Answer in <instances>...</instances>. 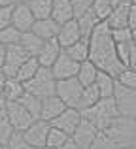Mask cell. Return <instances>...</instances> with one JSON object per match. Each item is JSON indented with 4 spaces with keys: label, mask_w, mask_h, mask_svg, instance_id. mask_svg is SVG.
Listing matches in <instances>:
<instances>
[{
    "label": "cell",
    "mask_w": 136,
    "mask_h": 149,
    "mask_svg": "<svg viewBox=\"0 0 136 149\" xmlns=\"http://www.w3.org/2000/svg\"><path fill=\"white\" fill-rule=\"evenodd\" d=\"M66 108L68 106L64 104L63 98H59L57 95L47 96V98H42V115H40V119H45V121L51 123V121L57 119Z\"/></svg>",
    "instance_id": "cell-17"
},
{
    "label": "cell",
    "mask_w": 136,
    "mask_h": 149,
    "mask_svg": "<svg viewBox=\"0 0 136 149\" xmlns=\"http://www.w3.org/2000/svg\"><path fill=\"white\" fill-rule=\"evenodd\" d=\"M93 2H95V0H72V8H74V15H76V19L87 13V11L93 8Z\"/></svg>",
    "instance_id": "cell-37"
},
{
    "label": "cell",
    "mask_w": 136,
    "mask_h": 149,
    "mask_svg": "<svg viewBox=\"0 0 136 149\" xmlns=\"http://www.w3.org/2000/svg\"><path fill=\"white\" fill-rule=\"evenodd\" d=\"M81 38H83V34H81V29L77 25V19H72V21L61 25V32L57 36V40L63 45V49H66L70 45H74L76 42H80Z\"/></svg>",
    "instance_id": "cell-16"
},
{
    "label": "cell",
    "mask_w": 136,
    "mask_h": 149,
    "mask_svg": "<svg viewBox=\"0 0 136 149\" xmlns=\"http://www.w3.org/2000/svg\"><path fill=\"white\" fill-rule=\"evenodd\" d=\"M98 132H100V130L91 123V121L81 119L80 127H77L76 132L72 134V140H74V142H76L81 149H91L93 142H95V138L98 136Z\"/></svg>",
    "instance_id": "cell-13"
},
{
    "label": "cell",
    "mask_w": 136,
    "mask_h": 149,
    "mask_svg": "<svg viewBox=\"0 0 136 149\" xmlns=\"http://www.w3.org/2000/svg\"><path fill=\"white\" fill-rule=\"evenodd\" d=\"M25 93H27V89H25V83H23V81H19L17 77H8L2 96L8 102H17V100L23 98V95H25Z\"/></svg>",
    "instance_id": "cell-21"
},
{
    "label": "cell",
    "mask_w": 136,
    "mask_h": 149,
    "mask_svg": "<svg viewBox=\"0 0 136 149\" xmlns=\"http://www.w3.org/2000/svg\"><path fill=\"white\" fill-rule=\"evenodd\" d=\"M6 79H8V77L4 76V72H0V96L4 95V87H6Z\"/></svg>",
    "instance_id": "cell-45"
},
{
    "label": "cell",
    "mask_w": 136,
    "mask_h": 149,
    "mask_svg": "<svg viewBox=\"0 0 136 149\" xmlns=\"http://www.w3.org/2000/svg\"><path fill=\"white\" fill-rule=\"evenodd\" d=\"M2 119H8V100L0 96V121Z\"/></svg>",
    "instance_id": "cell-41"
},
{
    "label": "cell",
    "mask_w": 136,
    "mask_h": 149,
    "mask_svg": "<svg viewBox=\"0 0 136 149\" xmlns=\"http://www.w3.org/2000/svg\"><path fill=\"white\" fill-rule=\"evenodd\" d=\"M25 89L27 93L36 95L40 98H47V96L57 95V77L53 76V70L42 66L36 76L25 83Z\"/></svg>",
    "instance_id": "cell-4"
},
{
    "label": "cell",
    "mask_w": 136,
    "mask_h": 149,
    "mask_svg": "<svg viewBox=\"0 0 136 149\" xmlns=\"http://www.w3.org/2000/svg\"><path fill=\"white\" fill-rule=\"evenodd\" d=\"M15 134V128L11 127V123L8 119H2L0 121V143H10L11 136Z\"/></svg>",
    "instance_id": "cell-35"
},
{
    "label": "cell",
    "mask_w": 136,
    "mask_h": 149,
    "mask_svg": "<svg viewBox=\"0 0 136 149\" xmlns=\"http://www.w3.org/2000/svg\"><path fill=\"white\" fill-rule=\"evenodd\" d=\"M115 102L119 108V115L136 119V89H129L117 83L115 85Z\"/></svg>",
    "instance_id": "cell-8"
},
{
    "label": "cell",
    "mask_w": 136,
    "mask_h": 149,
    "mask_svg": "<svg viewBox=\"0 0 136 149\" xmlns=\"http://www.w3.org/2000/svg\"><path fill=\"white\" fill-rule=\"evenodd\" d=\"M49 128H51V123L45 119H36L25 132H21L25 142L29 143L32 149H42L47 146V134Z\"/></svg>",
    "instance_id": "cell-6"
},
{
    "label": "cell",
    "mask_w": 136,
    "mask_h": 149,
    "mask_svg": "<svg viewBox=\"0 0 136 149\" xmlns=\"http://www.w3.org/2000/svg\"><path fill=\"white\" fill-rule=\"evenodd\" d=\"M129 11H130V0H123L119 6H115L114 11L110 13V17L106 19L110 29L112 30L129 29Z\"/></svg>",
    "instance_id": "cell-15"
},
{
    "label": "cell",
    "mask_w": 136,
    "mask_h": 149,
    "mask_svg": "<svg viewBox=\"0 0 136 149\" xmlns=\"http://www.w3.org/2000/svg\"><path fill=\"white\" fill-rule=\"evenodd\" d=\"M40 68H42V64H40V61H38V57H29L25 62H23V66L19 68L17 79L23 81V83H27V81H30L34 76H36Z\"/></svg>",
    "instance_id": "cell-25"
},
{
    "label": "cell",
    "mask_w": 136,
    "mask_h": 149,
    "mask_svg": "<svg viewBox=\"0 0 136 149\" xmlns=\"http://www.w3.org/2000/svg\"><path fill=\"white\" fill-rule=\"evenodd\" d=\"M104 132H106L108 136H112L119 147L136 146V119L119 115L117 119L112 121L110 127Z\"/></svg>",
    "instance_id": "cell-3"
},
{
    "label": "cell",
    "mask_w": 136,
    "mask_h": 149,
    "mask_svg": "<svg viewBox=\"0 0 136 149\" xmlns=\"http://www.w3.org/2000/svg\"><path fill=\"white\" fill-rule=\"evenodd\" d=\"M0 72H2V68H0Z\"/></svg>",
    "instance_id": "cell-54"
},
{
    "label": "cell",
    "mask_w": 136,
    "mask_h": 149,
    "mask_svg": "<svg viewBox=\"0 0 136 149\" xmlns=\"http://www.w3.org/2000/svg\"><path fill=\"white\" fill-rule=\"evenodd\" d=\"M6 55H8V45L0 44V68L6 64Z\"/></svg>",
    "instance_id": "cell-43"
},
{
    "label": "cell",
    "mask_w": 136,
    "mask_h": 149,
    "mask_svg": "<svg viewBox=\"0 0 136 149\" xmlns=\"http://www.w3.org/2000/svg\"><path fill=\"white\" fill-rule=\"evenodd\" d=\"M51 17L55 19L59 25H64V23L76 19V15H74V8H72V0H53Z\"/></svg>",
    "instance_id": "cell-19"
},
{
    "label": "cell",
    "mask_w": 136,
    "mask_h": 149,
    "mask_svg": "<svg viewBox=\"0 0 136 149\" xmlns=\"http://www.w3.org/2000/svg\"><path fill=\"white\" fill-rule=\"evenodd\" d=\"M117 83H121L123 87H129V89H136V70L130 68H123V72L119 74L117 77Z\"/></svg>",
    "instance_id": "cell-34"
},
{
    "label": "cell",
    "mask_w": 136,
    "mask_h": 149,
    "mask_svg": "<svg viewBox=\"0 0 136 149\" xmlns=\"http://www.w3.org/2000/svg\"><path fill=\"white\" fill-rule=\"evenodd\" d=\"M133 42H115V47H117V55L121 58V62L127 66L129 62V57H130V51H133Z\"/></svg>",
    "instance_id": "cell-36"
},
{
    "label": "cell",
    "mask_w": 136,
    "mask_h": 149,
    "mask_svg": "<svg viewBox=\"0 0 136 149\" xmlns=\"http://www.w3.org/2000/svg\"><path fill=\"white\" fill-rule=\"evenodd\" d=\"M100 70L98 66L95 64L93 61H83L80 64V72H77V79L83 87H89V85H95L96 83V77H98Z\"/></svg>",
    "instance_id": "cell-20"
},
{
    "label": "cell",
    "mask_w": 136,
    "mask_h": 149,
    "mask_svg": "<svg viewBox=\"0 0 136 149\" xmlns=\"http://www.w3.org/2000/svg\"><path fill=\"white\" fill-rule=\"evenodd\" d=\"M0 149H8V146L6 143H0Z\"/></svg>",
    "instance_id": "cell-50"
},
{
    "label": "cell",
    "mask_w": 136,
    "mask_h": 149,
    "mask_svg": "<svg viewBox=\"0 0 136 149\" xmlns=\"http://www.w3.org/2000/svg\"><path fill=\"white\" fill-rule=\"evenodd\" d=\"M63 149H81V147H80V146H77V143H76V142H74V140H72V138H70V140H68V142H66V143H64V146H63Z\"/></svg>",
    "instance_id": "cell-44"
},
{
    "label": "cell",
    "mask_w": 136,
    "mask_h": 149,
    "mask_svg": "<svg viewBox=\"0 0 136 149\" xmlns=\"http://www.w3.org/2000/svg\"><path fill=\"white\" fill-rule=\"evenodd\" d=\"M11 11L13 6H0V30L11 25Z\"/></svg>",
    "instance_id": "cell-38"
},
{
    "label": "cell",
    "mask_w": 136,
    "mask_h": 149,
    "mask_svg": "<svg viewBox=\"0 0 136 149\" xmlns=\"http://www.w3.org/2000/svg\"><path fill=\"white\" fill-rule=\"evenodd\" d=\"M34 23H36V17H34L32 10L29 8L27 2H17L13 6V11H11V25L19 30V32H29L32 30Z\"/></svg>",
    "instance_id": "cell-10"
},
{
    "label": "cell",
    "mask_w": 136,
    "mask_h": 149,
    "mask_svg": "<svg viewBox=\"0 0 136 149\" xmlns=\"http://www.w3.org/2000/svg\"><path fill=\"white\" fill-rule=\"evenodd\" d=\"M127 68H130V70H136V45H133V51H130L129 62H127Z\"/></svg>",
    "instance_id": "cell-42"
},
{
    "label": "cell",
    "mask_w": 136,
    "mask_h": 149,
    "mask_svg": "<svg viewBox=\"0 0 136 149\" xmlns=\"http://www.w3.org/2000/svg\"><path fill=\"white\" fill-rule=\"evenodd\" d=\"M70 57L74 58V61L77 62H83V61H89V53H91V45H89V40H85V38H81L80 42H76L74 45H70V47L64 49Z\"/></svg>",
    "instance_id": "cell-27"
},
{
    "label": "cell",
    "mask_w": 136,
    "mask_h": 149,
    "mask_svg": "<svg viewBox=\"0 0 136 149\" xmlns=\"http://www.w3.org/2000/svg\"><path fill=\"white\" fill-rule=\"evenodd\" d=\"M100 19L95 15V11H93V8L87 11L85 15H81V17H77V25H80V29H81V34H83V38L85 40H89L91 38V34H93V30L96 29V26L100 25Z\"/></svg>",
    "instance_id": "cell-24"
},
{
    "label": "cell",
    "mask_w": 136,
    "mask_h": 149,
    "mask_svg": "<svg viewBox=\"0 0 136 149\" xmlns=\"http://www.w3.org/2000/svg\"><path fill=\"white\" fill-rule=\"evenodd\" d=\"M129 29L136 30V6L130 4V11H129Z\"/></svg>",
    "instance_id": "cell-40"
},
{
    "label": "cell",
    "mask_w": 136,
    "mask_h": 149,
    "mask_svg": "<svg viewBox=\"0 0 136 149\" xmlns=\"http://www.w3.org/2000/svg\"><path fill=\"white\" fill-rule=\"evenodd\" d=\"M29 8L32 10L34 17L38 19H47L51 17V10H53V0H29Z\"/></svg>",
    "instance_id": "cell-28"
},
{
    "label": "cell",
    "mask_w": 136,
    "mask_h": 149,
    "mask_svg": "<svg viewBox=\"0 0 136 149\" xmlns=\"http://www.w3.org/2000/svg\"><path fill=\"white\" fill-rule=\"evenodd\" d=\"M42 149H55V147H47V146H45V147H42Z\"/></svg>",
    "instance_id": "cell-51"
},
{
    "label": "cell",
    "mask_w": 136,
    "mask_h": 149,
    "mask_svg": "<svg viewBox=\"0 0 136 149\" xmlns=\"http://www.w3.org/2000/svg\"><path fill=\"white\" fill-rule=\"evenodd\" d=\"M100 98H102V96H100V91H98V87H96V83L95 85H89V87L83 89V95H81V98H80V102H77L76 108L80 109V111H83V109L95 106Z\"/></svg>",
    "instance_id": "cell-26"
},
{
    "label": "cell",
    "mask_w": 136,
    "mask_h": 149,
    "mask_svg": "<svg viewBox=\"0 0 136 149\" xmlns=\"http://www.w3.org/2000/svg\"><path fill=\"white\" fill-rule=\"evenodd\" d=\"M130 4H134V6H136V0H130Z\"/></svg>",
    "instance_id": "cell-52"
},
{
    "label": "cell",
    "mask_w": 136,
    "mask_h": 149,
    "mask_svg": "<svg viewBox=\"0 0 136 149\" xmlns=\"http://www.w3.org/2000/svg\"><path fill=\"white\" fill-rule=\"evenodd\" d=\"M108 2H110V4H112V6H114V8H115V6H119V4H121V2H123V0H108Z\"/></svg>",
    "instance_id": "cell-47"
},
{
    "label": "cell",
    "mask_w": 136,
    "mask_h": 149,
    "mask_svg": "<svg viewBox=\"0 0 136 149\" xmlns=\"http://www.w3.org/2000/svg\"><path fill=\"white\" fill-rule=\"evenodd\" d=\"M81 119H83V115H81V111L77 108H66L57 119L51 121V125L57 127V128H61V130H64L70 138H72V134L76 132V128L80 127Z\"/></svg>",
    "instance_id": "cell-12"
},
{
    "label": "cell",
    "mask_w": 136,
    "mask_h": 149,
    "mask_svg": "<svg viewBox=\"0 0 136 149\" xmlns=\"http://www.w3.org/2000/svg\"><path fill=\"white\" fill-rule=\"evenodd\" d=\"M68 140H70V136L66 134V132L51 125V128H49V134H47V147L63 149V146L68 142Z\"/></svg>",
    "instance_id": "cell-30"
},
{
    "label": "cell",
    "mask_w": 136,
    "mask_h": 149,
    "mask_svg": "<svg viewBox=\"0 0 136 149\" xmlns=\"http://www.w3.org/2000/svg\"><path fill=\"white\" fill-rule=\"evenodd\" d=\"M8 121H10L11 127L15 128V132H25L36 119H34L32 113L17 100V102H8Z\"/></svg>",
    "instance_id": "cell-7"
},
{
    "label": "cell",
    "mask_w": 136,
    "mask_h": 149,
    "mask_svg": "<svg viewBox=\"0 0 136 149\" xmlns=\"http://www.w3.org/2000/svg\"><path fill=\"white\" fill-rule=\"evenodd\" d=\"M115 85H117V79H115L114 76H110L108 72H102V70H100L98 77H96V87H98L102 98H112V96H115Z\"/></svg>",
    "instance_id": "cell-22"
},
{
    "label": "cell",
    "mask_w": 136,
    "mask_h": 149,
    "mask_svg": "<svg viewBox=\"0 0 136 149\" xmlns=\"http://www.w3.org/2000/svg\"><path fill=\"white\" fill-rule=\"evenodd\" d=\"M32 32L38 34L42 40H53V38L59 36L61 32V25L55 21L53 17H47V19H38L32 26Z\"/></svg>",
    "instance_id": "cell-18"
},
{
    "label": "cell",
    "mask_w": 136,
    "mask_h": 149,
    "mask_svg": "<svg viewBox=\"0 0 136 149\" xmlns=\"http://www.w3.org/2000/svg\"><path fill=\"white\" fill-rule=\"evenodd\" d=\"M93 11H95V15L100 21H106V19L110 17V13L114 11V6H112L108 0H95V2H93Z\"/></svg>",
    "instance_id": "cell-33"
},
{
    "label": "cell",
    "mask_w": 136,
    "mask_h": 149,
    "mask_svg": "<svg viewBox=\"0 0 136 149\" xmlns=\"http://www.w3.org/2000/svg\"><path fill=\"white\" fill-rule=\"evenodd\" d=\"M44 42L45 40H42L38 34H34L32 30H29V32H23L21 34V42H19V44L27 49V53H29L30 57H38V53H40Z\"/></svg>",
    "instance_id": "cell-23"
},
{
    "label": "cell",
    "mask_w": 136,
    "mask_h": 149,
    "mask_svg": "<svg viewBox=\"0 0 136 149\" xmlns=\"http://www.w3.org/2000/svg\"><path fill=\"white\" fill-rule=\"evenodd\" d=\"M133 44L136 45V30H133Z\"/></svg>",
    "instance_id": "cell-48"
},
{
    "label": "cell",
    "mask_w": 136,
    "mask_h": 149,
    "mask_svg": "<svg viewBox=\"0 0 136 149\" xmlns=\"http://www.w3.org/2000/svg\"><path fill=\"white\" fill-rule=\"evenodd\" d=\"M17 2H29V0H17Z\"/></svg>",
    "instance_id": "cell-53"
},
{
    "label": "cell",
    "mask_w": 136,
    "mask_h": 149,
    "mask_svg": "<svg viewBox=\"0 0 136 149\" xmlns=\"http://www.w3.org/2000/svg\"><path fill=\"white\" fill-rule=\"evenodd\" d=\"M61 53H63V45L59 44L57 38L45 40L44 45H42V49H40V53H38V61H40V64L44 66V68H51L57 62V58L61 57Z\"/></svg>",
    "instance_id": "cell-14"
},
{
    "label": "cell",
    "mask_w": 136,
    "mask_h": 149,
    "mask_svg": "<svg viewBox=\"0 0 136 149\" xmlns=\"http://www.w3.org/2000/svg\"><path fill=\"white\" fill-rule=\"evenodd\" d=\"M8 149H32V147L25 142V138H23L21 132H15V134L11 136L10 143H8Z\"/></svg>",
    "instance_id": "cell-39"
},
{
    "label": "cell",
    "mask_w": 136,
    "mask_h": 149,
    "mask_svg": "<svg viewBox=\"0 0 136 149\" xmlns=\"http://www.w3.org/2000/svg\"><path fill=\"white\" fill-rule=\"evenodd\" d=\"M89 45H91V53H89V61H93L98 70L108 72L110 76L117 77L123 72V68H127L121 62L117 55V47H115L114 32H112L110 25L106 21H102L95 30H93L91 38H89Z\"/></svg>",
    "instance_id": "cell-1"
},
{
    "label": "cell",
    "mask_w": 136,
    "mask_h": 149,
    "mask_svg": "<svg viewBox=\"0 0 136 149\" xmlns=\"http://www.w3.org/2000/svg\"><path fill=\"white\" fill-rule=\"evenodd\" d=\"M80 64H81V62L74 61V58L70 57L66 51L63 49L61 57L57 58V62L51 66L53 76H55L57 79H68V77H77V72H80Z\"/></svg>",
    "instance_id": "cell-11"
},
{
    "label": "cell",
    "mask_w": 136,
    "mask_h": 149,
    "mask_svg": "<svg viewBox=\"0 0 136 149\" xmlns=\"http://www.w3.org/2000/svg\"><path fill=\"white\" fill-rule=\"evenodd\" d=\"M19 102H21V104L25 106L30 113H32L34 119H40V115H42V98H40V96L30 95V93H25L23 98L19 100Z\"/></svg>",
    "instance_id": "cell-29"
},
{
    "label": "cell",
    "mask_w": 136,
    "mask_h": 149,
    "mask_svg": "<svg viewBox=\"0 0 136 149\" xmlns=\"http://www.w3.org/2000/svg\"><path fill=\"white\" fill-rule=\"evenodd\" d=\"M30 55L27 53V49L21 44L17 45H8V55H6V64L2 66V72L6 77H17L19 68L23 66V62L29 58Z\"/></svg>",
    "instance_id": "cell-9"
},
{
    "label": "cell",
    "mask_w": 136,
    "mask_h": 149,
    "mask_svg": "<svg viewBox=\"0 0 136 149\" xmlns=\"http://www.w3.org/2000/svg\"><path fill=\"white\" fill-rule=\"evenodd\" d=\"M83 85L77 77H68V79H57V96L63 98V102L68 108H76L83 95Z\"/></svg>",
    "instance_id": "cell-5"
},
{
    "label": "cell",
    "mask_w": 136,
    "mask_h": 149,
    "mask_svg": "<svg viewBox=\"0 0 136 149\" xmlns=\"http://www.w3.org/2000/svg\"><path fill=\"white\" fill-rule=\"evenodd\" d=\"M81 115H83V119L91 121L98 130H106L112 121L119 117V108H117V102H115V96H112V98H100L95 106L83 109Z\"/></svg>",
    "instance_id": "cell-2"
},
{
    "label": "cell",
    "mask_w": 136,
    "mask_h": 149,
    "mask_svg": "<svg viewBox=\"0 0 136 149\" xmlns=\"http://www.w3.org/2000/svg\"><path fill=\"white\" fill-rule=\"evenodd\" d=\"M21 34L13 25L6 26L4 30H0V44L2 45H17L21 42Z\"/></svg>",
    "instance_id": "cell-31"
},
{
    "label": "cell",
    "mask_w": 136,
    "mask_h": 149,
    "mask_svg": "<svg viewBox=\"0 0 136 149\" xmlns=\"http://www.w3.org/2000/svg\"><path fill=\"white\" fill-rule=\"evenodd\" d=\"M91 149H119V146L115 143V140L112 136H108L104 130H100L98 136L95 138V142H93Z\"/></svg>",
    "instance_id": "cell-32"
},
{
    "label": "cell",
    "mask_w": 136,
    "mask_h": 149,
    "mask_svg": "<svg viewBox=\"0 0 136 149\" xmlns=\"http://www.w3.org/2000/svg\"><path fill=\"white\" fill-rule=\"evenodd\" d=\"M119 149H136V146H127V147H119Z\"/></svg>",
    "instance_id": "cell-49"
},
{
    "label": "cell",
    "mask_w": 136,
    "mask_h": 149,
    "mask_svg": "<svg viewBox=\"0 0 136 149\" xmlns=\"http://www.w3.org/2000/svg\"><path fill=\"white\" fill-rule=\"evenodd\" d=\"M17 0H0V6H15Z\"/></svg>",
    "instance_id": "cell-46"
}]
</instances>
